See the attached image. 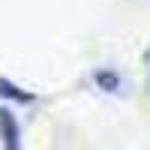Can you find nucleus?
<instances>
[{
  "instance_id": "obj_1",
  "label": "nucleus",
  "mask_w": 150,
  "mask_h": 150,
  "mask_svg": "<svg viewBox=\"0 0 150 150\" xmlns=\"http://www.w3.org/2000/svg\"><path fill=\"white\" fill-rule=\"evenodd\" d=\"M0 129H3L6 147H18V126H15V120H12L9 111H0Z\"/></svg>"
},
{
  "instance_id": "obj_2",
  "label": "nucleus",
  "mask_w": 150,
  "mask_h": 150,
  "mask_svg": "<svg viewBox=\"0 0 150 150\" xmlns=\"http://www.w3.org/2000/svg\"><path fill=\"white\" fill-rule=\"evenodd\" d=\"M0 93H3V96H12V99H18V102H30V93H21L18 90V87H12V84H6V81H0Z\"/></svg>"
}]
</instances>
